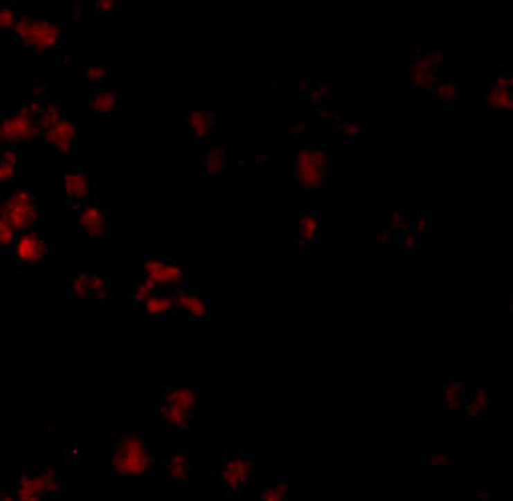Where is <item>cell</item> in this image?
<instances>
[{
  "label": "cell",
  "instance_id": "30",
  "mask_svg": "<svg viewBox=\"0 0 513 501\" xmlns=\"http://www.w3.org/2000/svg\"><path fill=\"white\" fill-rule=\"evenodd\" d=\"M459 95H461V91H459V84H457L456 80H441L438 86H435V91H433V97L438 98L439 102H443V104H453V102H457Z\"/></svg>",
  "mask_w": 513,
  "mask_h": 501
},
{
  "label": "cell",
  "instance_id": "1",
  "mask_svg": "<svg viewBox=\"0 0 513 501\" xmlns=\"http://www.w3.org/2000/svg\"><path fill=\"white\" fill-rule=\"evenodd\" d=\"M113 471L123 480H143L156 471V453L149 441L136 433H125L116 439L113 453Z\"/></svg>",
  "mask_w": 513,
  "mask_h": 501
},
{
  "label": "cell",
  "instance_id": "37",
  "mask_svg": "<svg viewBox=\"0 0 513 501\" xmlns=\"http://www.w3.org/2000/svg\"><path fill=\"white\" fill-rule=\"evenodd\" d=\"M389 227H375L373 231H371V239H373V243L377 245V247H383V245H387L389 243Z\"/></svg>",
  "mask_w": 513,
  "mask_h": 501
},
{
  "label": "cell",
  "instance_id": "11",
  "mask_svg": "<svg viewBox=\"0 0 513 501\" xmlns=\"http://www.w3.org/2000/svg\"><path fill=\"white\" fill-rule=\"evenodd\" d=\"M221 482L228 491H241L253 482V457L251 455H233L221 467Z\"/></svg>",
  "mask_w": 513,
  "mask_h": 501
},
{
  "label": "cell",
  "instance_id": "4",
  "mask_svg": "<svg viewBox=\"0 0 513 501\" xmlns=\"http://www.w3.org/2000/svg\"><path fill=\"white\" fill-rule=\"evenodd\" d=\"M0 219L10 223L22 235V233L37 229L42 219V211L38 207L35 194L24 189H10L4 193V201L0 207Z\"/></svg>",
  "mask_w": 513,
  "mask_h": 501
},
{
  "label": "cell",
  "instance_id": "32",
  "mask_svg": "<svg viewBox=\"0 0 513 501\" xmlns=\"http://www.w3.org/2000/svg\"><path fill=\"white\" fill-rule=\"evenodd\" d=\"M15 171H17V154L12 149H6L2 153V158H0V181L2 185H8L15 176Z\"/></svg>",
  "mask_w": 513,
  "mask_h": 501
},
{
  "label": "cell",
  "instance_id": "2",
  "mask_svg": "<svg viewBox=\"0 0 513 501\" xmlns=\"http://www.w3.org/2000/svg\"><path fill=\"white\" fill-rule=\"evenodd\" d=\"M335 169V154L327 147L303 145L295 154V189L317 191L329 183Z\"/></svg>",
  "mask_w": 513,
  "mask_h": 501
},
{
  "label": "cell",
  "instance_id": "33",
  "mask_svg": "<svg viewBox=\"0 0 513 501\" xmlns=\"http://www.w3.org/2000/svg\"><path fill=\"white\" fill-rule=\"evenodd\" d=\"M335 125L339 127V131L347 138H359L363 135V131H365V125L359 122V120H355V118H343V120H337Z\"/></svg>",
  "mask_w": 513,
  "mask_h": 501
},
{
  "label": "cell",
  "instance_id": "20",
  "mask_svg": "<svg viewBox=\"0 0 513 501\" xmlns=\"http://www.w3.org/2000/svg\"><path fill=\"white\" fill-rule=\"evenodd\" d=\"M145 313L154 319H165L172 313H177V301H174V293L169 291H156L147 303H143Z\"/></svg>",
  "mask_w": 513,
  "mask_h": 501
},
{
  "label": "cell",
  "instance_id": "27",
  "mask_svg": "<svg viewBox=\"0 0 513 501\" xmlns=\"http://www.w3.org/2000/svg\"><path fill=\"white\" fill-rule=\"evenodd\" d=\"M443 399L445 403L449 405V409H459L465 405V399H467V391H465V385L459 383V381H453L449 385H443Z\"/></svg>",
  "mask_w": 513,
  "mask_h": 501
},
{
  "label": "cell",
  "instance_id": "13",
  "mask_svg": "<svg viewBox=\"0 0 513 501\" xmlns=\"http://www.w3.org/2000/svg\"><path fill=\"white\" fill-rule=\"evenodd\" d=\"M483 100L495 111H513V73L497 77L485 86Z\"/></svg>",
  "mask_w": 513,
  "mask_h": 501
},
{
  "label": "cell",
  "instance_id": "18",
  "mask_svg": "<svg viewBox=\"0 0 513 501\" xmlns=\"http://www.w3.org/2000/svg\"><path fill=\"white\" fill-rule=\"evenodd\" d=\"M291 225H293V243L295 245H307L319 233V215L315 211L293 212Z\"/></svg>",
  "mask_w": 513,
  "mask_h": 501
},
{
  "label": "cell",
  "instance_id": "34",
  "mask_svg": "<svg viewBox=\"0 0 513 501\" xmlns=\"http://www.w3.org/2000/svg\"><path fill=\"white\" fill-rule=\"evenodd\" d=\"M19 237L20 233L17 231L10 223H6V221L0 219V243H2L4 249H12L15 243L19 241Z\"/></svg>",
  "mask_w": 513,
  "mask_h": 501
},
{
  "label": "cell",
  "instance_id": "5",
  "mask_svg": "<svg viewBox=\"0 0 513 501\" xmlns=\"http://www.w3.org/2000/svg\"><path fill=\"white\" fill-rule=\"evenodd\" d=\"M443 64L445 55L441 51H415L405 71L409 86L415 93H433L443 80Z\"/></svg>",
  "mask_w": 513,
  "mask_h": 501
},
{
  "label": "cell",
  "instance_id": "29",
  "mask_svg": "<svg viewBox=\"0 0 513 501\" xmlns=\"http://www.w3.org/2000/svg\"><path fill=\"white\" fill-rule=\"evenodd\" d=\"M203 167L209 174H223L227 169V156L223 149H209V153L203 158Z\"/></svg>",
  "mask_w": 513,
  "mask_h": 501
},
{
  "label": "cell",
  "instance_id": "23",
  "mask_svg": "<svg viewBox=\"0 0 513 501\" xmlns=\"http://www.w3.org/2000/svg\"><path fill=\"white\" fill-rule=\"evenodd\" d=\"M69 297H71L73 301H76V303L95 299L93 285H91V275L75 273V275L71 277V281H69Z\"/></svg>",
  "mask_w": 513,
  "mask_h": 501
},
{
  "label": "cell",
  "instance_id": "25",
  "mask_svg": "<svg viewBox=\"0 0 513 501\" xmlns=\"http://www.w3.org/2000/svg\"><path fill=\"white\" fill-rule=\"evenodd\" d=\"M156 293V287L151 283V279L143 273V275H136L131 283V295H133L134 301L138 303H147L152 295Z\"/></svg>",
  "mask_w": 513,
  "mask_h": 501
},
{
  "label": "cell",
  "instance_id": "41",
  "mask_svg": "<svg viewBox=\"0 0 513 501\" xmlns=\"http://www.w3.org/2000/svg\"><path fill=\"white\" fill-rule=\"evenodd\" d=\"M0 501H19V498H17V493H12V491H6L2 498H0Z\"/></svg>",
  "mask_w": 513,
  "mask_h": 501
},
{
  "label": "cell",
  "instance_id": "10",
  "mask_svg": "<svg viewBox=\"0 0 513 501\" xmlns=\"http://www.w3.org/2000/svg\"><path fill=\"white\" fill-rule=\"evenodd\" d=\"M10 255L19 261L26 269H38L46 261V235L42 229L22 233L15 247L10 249Z\"/></svg>",
  "mask_w": 513,
  "mask_h": 501
},
{
  "label": "cell",
  "instance_id": "36",
  "mask_svg": "<svg viewBox=\"0 0 513 501\" xmlns=\"http://www.w3.org/2000/svg\"><path fill=\"white\" fill-rule=\"evenodd\" d=\"M17 22H19V17H17L15 8L6 4V6L0 10V28H2V30H10V28L15 30Z\"/></svg>",
  "mask_w": 513,
  "mask_h": 501
},
{
  "label": "cell",
  "instance_id": "24",
  "mask_svg": "<svg viewBox=\"0 0 513 501\" xmlns=\"http://www.w3.org/2000/svg\"><path fill=\"white\" fill-rule=\"evenodd\" d=\"M62 118H64V115L60 113V109H58L57 102H55V100L46 102L44 113L38 116V120H40V140L51 135V133L55 131V127H57Z\"/></svg>",
  "mask_w": 513,
  "mask_h": 501
},
{
  "label": "cell",
  "instance_id": "38",
  "mask_svg": "<svg viewBox=\"0 0 513 501\" xmlns=\"http://www.w3.org/2000/svg\"><path fill=\"white\" fill-rule=\"evenodd\" d=\"M114 10H116V2L114 0H98V2H95L96 15H113Z\"/></svg>",
  "mask_w": 513,
  "mask_h": 501
},
{
  "label": "cell",
  "instance_id": "9",
  "mask_svg": "<svg viewBox=\"0 0 513 501\" xmlns=\"http://www.w3.org/2000/svg\"><path fill=\"white\" fill-rule=\"evenodd\" d=\"M145 275L151 279L156 291L181 289L187 281V265L185 261H169L151 257L145 261Z\"/></svg>",
  "mask_w": 513,
  "mask_h": 501
},
{
  "label": "cell",
  "instance_id": "28",
  "mask_svg": "<svg viewBox=\"0 0 513 501\" xmlns=\"http://www.w3.org/2000/svg\"><path fill=\"white\" fill-rule=\"evenodd\" d=\"M259 501H289V485L285 482H271L259 491Z\"/></svg>",
  "mask_w": 513,
  "mask_h": 501
},
{
  "label": "cell",
  "instance_id": "35",
  "mask_svg": "<svg viewBox=\"0 0 513 501\" xmlns=\"http://www.w3.org/2000/svg\"><path fill=\"white\" fill-rule=\"evenodd\" d=\"M91 285H93V293H95L96 301H107L109 299L107 277H102V275H91Z\"/></svg>",
  "mask_w": 513,
  "mask_h": 501
},
{
  "label": "cell",
  "instance_id": "22",
  "mask_svg": "<svg viewBox=\"0 0 513 501\" xmlns=\"http://www.w3.org/2000/svg\"><path fill=\"white\" fill-rule=\"evenodd\" d=\"M183 125L195 131L197 140H205L209 135V129L215 125V116L209 111H192L183 115Z\"/></svg>",
  "mask_w": 513,
  "mask_h": 501
},
{
  "label": "cell",
  "instance_id": "3",
  "mask_svg": "<svg viewBox=\"0 0 513 501\" xmlns=\"http://www.w3.org/2000/svg\"><path fill=\"white\" fill-rule=\"evenodd\" d=\"M201 409V391L197 387H169L163 397V421L172 429H187Z\"/></svg>",
  "mask_w": 513,
  "mask_h": 501
},
{
  "label": "cell",
  "instance_id": "17",
  "mask_svg": "<svg viewBox=\"0 0 513 501\" xmlns=\"http://www.w3.org/2000/svg\"><path fill=\"white\" fill-rule=\"evenodd\" d=\"M174 301H177V311L189 319H205L209 313V303L205 295L189 289L174 291Z\"/></svg>",
  "mask_w": 513,
  "mask_h": 501
},
{
  "label": "cell",
  "instance_id": "19",
  "mask_svg": "<svg viewBox=\"0 0 513 501\" xmlns=\"http://www.w3.org/2000/svg\"><path fill=\"white\" fill-rule=\"evenodd\" d=\"M161 469L165 477L172 482H185L190 473V455L189 451H171L161 462Z\"/></svg>",
  "mask_w": 513,
  "mask_h": 501
},
{
  "label": "cell",
  "instance_id": "7",
  "mask_svg": "<svg viewBox=\"0 0 513 501\" xmlns=\"http://www.w3.org/2000/svg\"><path fill=\"white\" fill-rule=\"evenodd\" d=\"M15 33L22 44L30 46L37 53H46L60 42L62 26L57 22H48V20L20 17L17 26H15Z\"/></svg>",
  "mask_w": 513,
  "mask_h": 501
},
{
  "label": "cell",
  "instance_id": "15",
  "mask_svg": "<svg viewBox=\"0 0 513 501\" xmlns=\"http://www.w3.org/2000/svg\"><path fill=\"white\" fill-rule=\"evenodd\" d=\"M76 223L87 231V235L102 239L109 233V219L105 209H100L95 203L78 205L76 209Z\"/></svg>",
  "mask_w": 513,
  "mask_h": 501
},
{
  "label": "cell",
  "instance_id": "12",
  "mask_svg": "<svg viewBox=\"0 0 513 501\" xmlns=\"http://www.w3.org/2000/svg\"><path fill=\"white\" fill-rule=\"evenodd\" d=\"M76 135H78V125H76L75 118L71 116H64L51 135L46 138H42L44 145H51L53 151H55V156L58 158H66L71 156L73 151H75V140Z\"/></svg>",
  "mask_w": 513,
  "mask_h": 501
},
{
  "label": "cell",
  "instance_id": "40",
  "mask_svg": "<svg viewBox=\"0 0 513 501\" xmlns=\"http://www.w3.org/2000/svg\"><path fill=\"white\" fill-rule=\"evenodd\" d=\"M417 241H419V237L413 231L407 233V235H403V237H401V245H403V249L407 250V253H411V250H413V247L417 245Z\"/></svg>",
  "mask_w": 513,
  "mask_h": 501
},
{
  "label": "cell",
  "instance_id": "6",
  "mask_svg": "<svg viewBox=\"0 0 513 501\" xmlns=\"http://www.w3.org/2000/svg\"><path fill=\"white\" fill-rule=\"evenodd\" d=\"M60 493V473L57 467H44L38 471H22L17 482L19 501H46Z\"/></svg>",
  "mask_w": 513,
  "mask_h": 501
},
{
  "label": "cell",
  "instance_id": "26",
  "mask_svg": "<svg viewBox=\"0 0 513 501\" xmlns=\"http://www.w3.org/2000/svg\"><path fill=\"white\" fill-rule=\"evenodd\" d=\"M413 217L409 211H391L389 212V231L395 235H407L413 231Z\"/></svg>",
  "mask_w": 513,
  "mask_h": 501
},
{
  "label": "cell",
  "instance_id": "16",
  "mask_svg": "<svg viewBox=\"0 0 513 501\" xmlns=\"http://www.w3.org/2000/svg\"><path fill=\"white\" fill-rule=\"evenodd\" d=\"M64 189H66V197L73 203L84 205L95 193V183H93V176L87 171L69 169L64 174Z\"/></svg>",
  "mask_w": 513,
  "mask_h": 501
},
{
  "label": "cell",
  "instance_id": "39",
  "mask_svg": "<svg viewBox=\"0 0 513 501\" xmlns=\"http://www.w3.org/2000/svg\"><path fill=\"white\" fill-rule=\"evenodd\" d=\"M429 463L431 465H435V467H447L451 459H449V455L445 453V451H433L431 455H429Z\"/></svg>",
  "mask_w": 513,
  "mask_h": 501
},
{
  "label": "cell",
  "instance_id": "8",
  "mask_svg": "<svg viewBox=\"0 0 513 501\" xmlns=\"http://www.w3.org/2000/svg\"><path fill=\"white\" fill-rule=\"evenodd\" d=\"M37 138H40V120L38 116L30 115L26 107H19L15 113L2 116L0 140L4 145L33 143Z\"/></svg>",
  "mask_w": 513,
  "mask_h": 501
},
{
  "label": "cell",
  "instance_id": "14",
  "mask_svg": "<svg viewBox=\"0 0 513 501\" xmlns=\"http://www.w3.org/2000/svg\"><path fill=\"white\" fill-rule=\"evenodd\" d=\"M84 107L98 115H113L120 109V95L114 89H105V86H89L82 91Z\"/></svg>",
  "mask_w": 513,
  "mask_h": 501
},
{
  "label": "cell",
  "instance_id": "31",
  "mask_svg": "<svg viewBox=\"0 0 513 501\" xmlns=\"http://www.w3.org/2000/svg\"><path fill=\"white\" fill-rule=\"evenodd\" d=\"M84 78H87V82L98 86V84L111 82L113 75H111V69L105 66V64H87L84 66Z\"/></svg>",
  "mask_w": 513,
  "mask_h": 501
},
{
  "label": "cell",
  "instance_id": "21",
  "mask_svg": "<svg viewBox=\"0 0 513 501\" xmlns=\"http://www.w3.org/2000/svg\"><path fill=\"white\" fill-rule=\"evenodd\" d=\"M494 405V397H492V391L489 387H474L465 399L463 405V413L469 415V417H477V415H483L492 409Z\"/></svg>",
  "mask_w": 513,
  "mask_h": 501
}]
</instances>
